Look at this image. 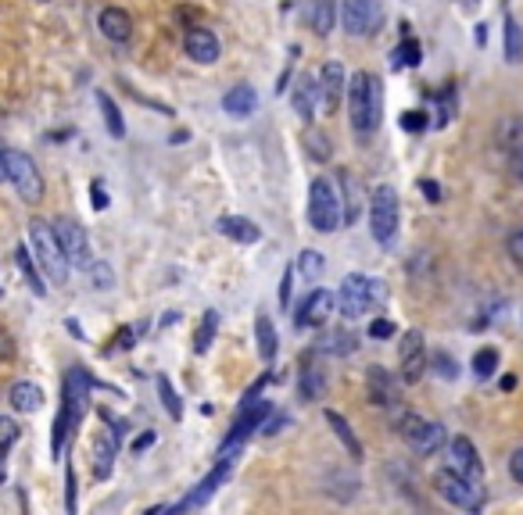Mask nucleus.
Masks as SVG:
<instances>
[{
  "instance_id": "obj_4",
  "label": "nucleus",
  "mask_w": 523,
  "mask_h": 515,
  "mask_svg": "<svg viewBox=\"0 0 523 515\" xmlns=\"http://www.w3.org/2000/svg\"><path fill=\"white\" fill-rule=\"evenodd\" d=\"M269 415H272L269 397L244 401V405H240V419H237V426L229 429V436H226V440H222V447H219V462H229V458L248 444V436L269 423Z\"/></svg>"
},
{
  "instance_id": "obj_24",
  "label": "nucleus",
  "mask_w": 523,
  "mask_h": 515,
  "mask_svg": "<svg viewBox=\"0 0 523 515\" xmlns=\"http://www.w3.org/2000/svg\"><path fill=\"white\" fill-rule=\"evenodd\" d=\"M495 143H498L509 158L523 154V119L520 115H506V119L498 122V129H495Z\"/></svg>"
},
{
  "instance_id": "obj_46",
  "label": "nucleus",
  "mask_w": 523,
  "mask_h": 515,
  "mask_svg": "<svg viewBox=\"0 0 523 515\" xmlns=\"http://www.w3.org/2000/svg\"><path fill=\"white\" fill-rule=\"evenodd\" d=\"M291 287H294V265L283 268V279H280V308H291Z\"/></svg>"
},
{
  "instance_id": "obj_25",
  "label": "nucleus",
  "mask_w": 523,
  "mask_h": 515,
  "mask_svg": "<svg viewBox=\"0 0 523 515\" xmlns=\"http://www.w3.org/2000/svg\"><path fill=\"white\" fill-rule=\"evenodd\" d=\"M115 451H119L115 433H97V440H93V476H97V479H108V476H112V469H115Z\"/></svg>"
},
{
  "instance_id": "obj_22",
  "label": "nucleus",
  "mask_w": 523,
  "mask_h": 515,
  "mask_svg": "<svg viewBox=\"0 0 523 515\" xmlns=\"http://www.w3.org/2000/svg\"><path fill=\"white\" fill-rule=\"evenodd\" d=\"M219 233L233 244H259L262 229L251 222V218H240V215H222L219 218Z\"/></svg>"
},
{
  "instance_id": "obj_44",
  "label": "nucleus",
  "mask_w": 523,
  "mask_h": 515,
  "mask_svg": "<svg viewBox=\"0 0 523 515\" xmlns=\"http://www.w3.org/2000/svg\"><path fill=\"white\" fill-rule=\"evenodd\" d=\"M369 337H373V341H391L394 322L391 319H373V322H369Z\"/></svg>"
},
{
  "instance_id": "obj_17",
  "label": "nucleus",
  "mask_w": 523,
  "mask_h": 515,
  "mask_svg": "<svg viewBox=\"0 0 523 515\" xmlns=\"http://www.w3.org/2000/svg\"><path fill=\"white\" fill-rule=\"evenodd\" d=\"M326 386V373L319 369V351H308L302 358V373H298V394L302 401H319Z\"/></svg>"
},
{
  "instance_id": "obj_19",
  "label": "nucleus",
  "mask_w": 523,
  "mask_h": 515,
  "mask_svg": "<svg viewBox=\"0 0 523 515\" xmlns=\"http://www.w3.org/2000/svg\"><path fill=\"white\" fill-rule=\"evenodd\" d=\"M226 476H229V462H219L216 469L208 472V476H205V479H201V483H197V487L187 494V501H179V505H183L187 512H190V509H201V505H205V501L216 494L219 487L226 483Z\"/></svg>"
},
{
  "instance_id": "obj_51",
  "label": "nucleus",
  "mask_w": 523,
  "mask_h": 515,
  "mask_svg": "<svg viewBox=\"0 0 523 515\" xmlns=\"http://www.w3.org/2000/svg\"><path fill=\"white\" fill-rule=\"evenodd\" d=\"M133 337H136V330H130V326H126V330H119V333H115V343H112L108 351H130Z\"/></svg>"
},
{
  "instance_id": "obj_1",
  "label": "nucleus",
  "mask_w": 523,
  "mask_h": 515,
  "mask_svg": "<svg viewBox=\"0 0 523 515\" xmlns=\"http://www.w3.org/2000/svg\"><path fill=\"white\" fill-rule=\"evenodd\" d=\"M348 111H351V129L358 136H369L380 129L384 119V89L380 79L373 72H355V79L348 83Z\"/></svg>"
},
{
  "instance_id": "obj_3",
  "label": "nucleus",
  "mask_w": 523,
  "mask_h": 515,
  "mask_svg": "<svg viewBox=\"0 0 523 515\" xmlns=\"http://www.w3.org/2000/svg\"><path fill=\"white\" fill-rule=\"evenodd\" d=\"M384 300H388L384 283H377V279H369V276H362V272L345 276V283H341V290H337V308H341V315H348V319H358V315L373 311V308L384 304Z\"/></svg>"
},
{
  "instance_id": "obj_13",
  "label": "nucleus",
  "mask_w": 523,
  "mask_h": 515,
  "mask_svg": "<svg viewBox=\"0 0 523 515\" xmlns=\"http://www.w3.org/2000/svg\"><path fill=\"white\" fill-rule=\"evenodd\" d=\"M334 304H337V298H334L330 290H312V294L298 304V311H294V326H298V330L323 326V322H326V315L334 311Z\"/></svg>"
},
{
  "instance_id": "obj_14",
  "label": "nucleus",
  "mask_w": 523,
  "mask_h": 515,
  "mask_svg": "<svg viewBox=\"0 0 523 515\" xmlns=\"http://www.w3.org/2000/svg\"><path fill=\"white\" fill-rule=\"evenodd\" d=\"M315 83H319V108L330 115V111L341 104V93L348 89V76H345V68H341L337 61H326Z\"/></svg>"
},
{
  "instance_id": "obj_29",
  "label": "nucleus",
  "mask_w": 523,
  "mask_h": 515,
  "mask_svg": "<svg viewBox=\"0 0 523 515\" xmlns=\"http://www.w3.org/2000/svg\"><path fill=\"white\" fill-rule=\"evenodd\" d=\"M18 258V268H22V276H26V283H29V290L37 294V298H44L47 287H44V276H40V268H37V261H33V251H26V244L15 251Z\"/></svg>"
},
{
  "instance_id": "obj_31",
  "label": "nucleus",
  "mask_w": 523,
  "mask_h": 515,
  "mask_svg": "<svg viewBox=\"0 0 523 515\" xmlns=\"http://www.w3.org/2000/svg\"><path fill=\"white\" fill-rule=\"evenodd\" d=\"M97 104H101V111H104V126H108V132H112L115 140H123V136H126V122H123L119 104H115L104 89H97Z\"/></svg>"
},
{
  "instance_id": "obj_41",
  "label": "nucleus",
  "mask_w": 523,
  "mask_h": 515,
  "mask_svg": "<svg viewBox=\"0 0 523 515\" xmlns=\"http://www.w3.org/2000/svg\"><path fill=\"white\" fill-rule=\"evenodd\" d=\"M18 433H22V429H18V423H15L11 415H0V451H7V447L18 440Z\"/></svg>"
},
{
  "instance_id": "obj_55",
  "label": "nucleus",
  "mask_w": 523,
  "mask_h": 515,
  "mask_svg": "<svg viewBox=\"0 0 523 515\" xmlns=\"http://www.w3.org/2000/svg\"><path fill=\"white\" fill-rule=\"evenodd\" d=\"M151 444H155V429H151V433H144V436H136V440H133V451L140 455V451H147Z\"/></svg>"
},
{
  "instance_id": "obj_34",
  "label": "nucleus",
  "mask_w": 523,
  "mask_h": 515,
  "mask_svg": "<svg viewBox=\"0 0 523 515\" xmlns=\"http://www.w3.org/2000/svg\"><path fill=\"white\" fill-rule=\"evenodd\" d=\"M155 386H158V397H162V405H165L169 419H183V401H179V394H176L173 384H169V376H158Z\"/></svg>"
},
{
  "instance_id": "obj_52",
  "label": "nucleus",
  "mask_w": 523,
  "mask_h": 515,
  "mask_svg": "<svg viewBox=\"0 0 523 515\" xmlns=\"http://www.w3.org/2000/svg\"><path fill=\"white\" fill-rule=\"evenodd\" d=\"M15 358V341H11V333L0 326V362H11Z\"/></svg>"
},
{
  "instance_id": "obj_59",
  "label": "nucleus",
  "mask_w": 523,
  "mask_h": 515,
  "mask_svg": "<svg viewBox=\"0 0 523 515\" xmlns=\"http://www.w3.org/2000/svg\"><path fill=\"white\" fill-rule=\"evenodd\" d=\"M40 4H47V0H40Z\"/></svg>"
},
{
  "instance_id": "obj_18",
  "label": "nucleus",
  "mask_w": 523,
  "mask_h": 515,
  "mask_svg": "<svg viewBox=\"0 0 523 515\" xmlns=\"http://www.w3.org/2000/svg\"><path fill=\"white\" fill-rule=\"evenodd\" d=\"M291 108H294V115H298L302 122H312V119H315V111H319V83H315L312 76H298L294 93H291Z\"/></svg>"
},
{
  "instance_id": "obj_37",
  "label": "nucleus",
  "mask_w": 523,
  "mask_h": 515,
  "mask_svg": "<svg viewBox=\"0 0 523 515\" xmlns=\"http://www.w3.org/2000/svg\"><path fill=\"white\" fill-rule=\"evenodd\" d=\"M305 151L315 158V162H326V158H330V136H323V132L308 129V132H305Z\"/></svg>"
},
{
  "instance_id": "obj_33",
  "label": "nucleus",
  "mask_w": 523,
  "mask_h": 515,
  "mask_svg": "<svg viewBox=\"0 0 523 515\" xmlns=\"http://www.w3.org/2000/svg\"><path fill=\"white\" fill-rule=\"evenodd\" d=\"M427 429H431V423H427V419H420V415H401V419H398V433H401V440H409L412 447H420V444H423Z\"/></svg>"
},
{
  "instance_id": "obj_26",
  "label": "nucleus",
  "mask_w": 523,
  "mask_h": 515,
  "mask_svg": "<svg viewBox=\"0 0 523 515\" xmlns=\"http://www.w3.org/2000/svg\"><path fill=\"white\" fill-rule=\"evenodd\" d=\"M334 18H337V0H308V26H312V33L326 37L334 29Z\"/></svg>"
},
{
  "instance_id": "obj_8",
  "label": "nucleus",
  "mask_w": 523,
  "mask_h": 515,
  "mask_svg": "<svg viewBox=\"0 0 523 515\" xmlns=\"http://www.w3.org/2000/svg\"><path fill=\"white\" fill-rule=\"evenodd\" d=\"M369 229L377 244H391L398 236V194L391 186H377L369 197Z\"/></svg>"
},
{
  "instance_id": "obj_54",
  "label": "nucleus",
  "mask_w": 523,
  "mask_h": 515,
  "mask_svg": "<svg viewBox=\"0 0 523 515\" xmlns=\"http://www.w3.org/2000/svg\"><path fill=\"white\" fill-rule=\"evenodd\" d=\"M420 190H423V197H427L431 205H441V186H437L434 179H423V183H420Z\"/></svg>"
},
{
  "instance_id": "obj_15",
  "label": "nucleus",
  "mask_w": 523,
  "mask_h": 515,
  "mask_svg": "<svg viewBox=\"0 0 523 515\" xmlns=\"http://www.w3.org/2000/svg\"><path fill=\"white\" fill-rule=\"evenodd\" d=\"M183 47H187V54H190L197 65H216L219 54H222V43H219V37L212 33V29H205V26L187 29Z\"/></svg>"
},
{
  "instance_id": "obj_10",
  "label": "nucleus",
  "mask_w": 523,
  "mask_h": 515,
  "mask_svg": "<svg viewBox=\"0 0 523 515\" xmlns=\"http://www.w3.org/2000/svg\"><path fill=\"white\" fill-rule=\"evenodd\" d=\"M341 22L348 37H373L384 22L380 0H341Z\"/></svg>"
},
{
  "instance_id": "obj_42",
  "label": "nucleus",
  "mask_w": 523,
  "mask_h": 515,
  "mask_svg": "<svg viewBox=\"0 0 523 515\" xmlns=\"http://www.w3.org/2000/svg\"><path fill=\"white\" fill-rule=\"evenodd\" d=\"M427 122H431V119H427V111H423V108H416V111H405V115H401V129H405V132H423Z\"/></svg>"
},
{
  "instance_id": "obj_2",
  "label": "nucleus",
  "mask_w": 523,
  "mask_h": 515,
  "mask_svg": "<svg viewBox=\"0 0 523 515\" xmlns=\"http://www.w3.org/2000/svg\"><path fill=\"white\" fill-rule=\"evenodd\" d=\"M29 244H33V261L44 268V276L50 283H58V287H65L69 283V261L61 255V247H58V240H54V229L40 222V218H33L29 222Z\"/></svg>"
},
{
  "instance_id": "obj_47",
  "label": "nucleus",
  "mask_w": 523,
  "mask_h": 515,
  "mask_svg": "<svg viewBox=\"0 0 523 515\" xmlns=\"http://www.w3.org/2000/svg\"><path fill=\"white\" fill-rule=\"evenodd\" d=\"M452 111H455V93H452V89H448V93H444V104H441V108H437V126L444 129L448 126V122H452Z\"/></svg>"
},
{
  "instance_id": "obj_30",
  "label": "nucleus",
  "mask_w": 523,
  "mask_h": 515,
  "mask_svg": "<svg viewBox=\"0 0 523 515\" xmlns=\"http://www.w3.org/2000/svg\"><path fill=\"white\" fill-rule=\"evenodd\" d=\"M219 333V311L216 308H208L205 315H201V326L194 330V351L197 354H208V347H212V341H216Z\"/></svg>"
},
{
  "instance_id": "obj_39",
  "label": "nucleus",
  "mask_w": 523,
  "mask_h": 515,
  "mask_svg": "<svg viewBox=\"0 0 523 515\" xmlns=\"http://www.w3.org/2000/svg\"><path fill=\"white\" fill-rule=\"evenodd\" d=\"M90 279H93L97 290H112V287H115V276H112V268H108L104 261H93V265H90Z\"/></svg>"
},
{
  "instance_id": "obj_48",
  "label": "nucleus",
  "mask_w": 523,
  "mask_h": 515,
  "mask_svg": "<svg viewBox=\"0 0 523 515\" xmlns=\"http://www.w3.org/2000/svg\"><path fill=\"white\" fill-rule=\"evenodd\" d=\"M506 251H509V258H513L517 265H523V229L509 233V240H506Z\"/></svg>"
},
{
  "instance_id": "obj_28",
  "label": "nucleus",
  "mask_w": 523,
  "mask_h": 515,
  "mask_svg": "<svg viewBox=\"0 0 523 515\" xmlns=\"http://www.w3.org/2000/svg\"><path fill=\"white\" fill-rule=\"evenodd\" d=\"M326 426L337 433V440L348 447L351 458H362V444H358V436H355V429L348 426V419L341 415V412H326Z\"/></svg>"
},
{
  "instance_id": "obj_21",
  "label": "nucleus",
  "mask_w": 523,
  "mask_h": 515,
  "mask_svg": "<svg viewBox=\"0 0 523 515\" xmlns=\"http://www.w3.org/2000/svg\"><path fill=\"white\" fill-rule=\"evenodd\" d=\"M255 108H259V93H255V86H248V83L233 86V89L222 97V111L233 115V119H248V115H255Z\"/></svg>"
},
{
  "instance_id": "obj_36",
  "label": "nucleus",
  "mask_w": 523,
  "mask_h": 515,
  "mask_svg": "<svg viewBox=\"0 0 523 515\" xmlns=\"http://www.w3.org/2000/svg\"><path fill=\"white\" fill-rule=\"evenodd\" d=\"M420 61H423V58H420V43L416 40H405L401 43V47H398V50H394V68H416V65H420Z\"/></svg>"
},
{
  "instance_id": "obj_35",
  "label": "nucleus",
  "mask_w": 523,
  "mask_h": 515,
  "mask_svg": "<svg viewBox=\"0 0 523 515\" xmlns=\"http://www.w3.org/2000/svg\"><path fill=\"white\" fill-rule=\"evenodd\" d=\"M474 373H477V380H487L498 373V351L495 347H480L474 354Z\"/></svg>"
},
{
  "instance_id": "obj_16",
  "label": "nucleus",
  "mask_w": 523,
  "mask_h": 515,
  "mask_svg": "<svg viewBox=\"0 0 523 515\" xmlns=\"http://www.w3.org/2000/svg\"><path fill=\"white\" fill-rule=\"evenodd\" d=\"M366 394H369V401L380 405V408H394V405L401 401V390L394 384V376L388 369H380V365H369V369H366Z\"/></svg>"
},
{
  "instance_id": "obj_56",
  "label": "nucleus",
  "mask_w": 523,
  "mask_h": 515,
  "mask_svg": "<svg viewBox=\"0 0 523 515\" xmlns=\"http://www.w3.org/2000/svg\"><path fill=\"white\" fill-rule=\"evenodd\" d=\"M4 455H7V451H0V483H4V476H7V469H4Z\"/></svg>"
},
{
  "instance_id": "obj_53",
  "label": "nucleus",
  "mask_w": 523,
  "mask_h": 515,
  "mask_svg": "<svg viewBox=\"0 0 523 515\" xmlns=\"http://www.w3.org/2000/svg\"><path fill=\"white\" fill-rule=\"evenodd\" d=\"M509 476H513L517 483H523V447H517L513 458H509Z\"/></svg>"
},
{
  "instance_id": "obj_12",
  "label": "nucleus",
  "mask_w": 523,
  "mask_h": 515,
  "mask_svg": "<svg viewBox=\"0 0 523 515\" xmlns=\"http://www.w3.org/2000/svg\"><path fill=\"white\" fill-rule=\"evenodd\" d=\"M448 451H452V472H459L470 483H484V462H480L477 447H474L470 436H455Z\"/></svg>"
},
{
  "instance_id": "obj_50",
  "label": "nucleus",
  "mask_w": 523,
  "mask_h": 515,
  "mask_svg": "<svg viewBox=\"0 0 523 515\" xmlns=\"http://www.w3.org/2000/svg\"><path fill=\"white\" fill-rule=\"evenodd\" d=\"M90 197H93V208H97V212H104V208L112 205V201H108V190H104V183H93V186H90Z\"/></svg>"
},
{
  "instance_id": "obj_43",
  "label": "nucleus",
  "mask_w": 523,
  "mask_h": 515,
  "mask_svg": "<svg viewBox=\"0 0 523 515\" xmlns=\"http://www.w3.org/2000/svg\"><path fill=\"white\" fill-rule=\"evenodd\" d=\"M351 337L348 333H326V341H323V351H337V354H348L351 351Z\"/></svg>"
},
{
  "instance_id": "obj_23",
  "label": "nucleus",
  "mask_w": 523,
  "mask_h": 515,
  "mask_svg": "<svg viewBox=\"0 0 523 515\" xmlns=\"http://www.w3.org/2000/svg\"><path fill=\"white\" fill-rule=\"evenodd\" d=\"M7 401H11V408H18V412H40L47 397L33 380H18V384H11V390H7Z\"/></svg>"
},
{
  "instance_id": "obj_58",
  "label": "nucleus",
  "mask_w": 523,
  "mask_h": 515,
  "mask_svg": "<svg viewBox=\"0 0 523 515\" xmlns=\"http://www.w3.org/2000/svg\"><path fill=\"white\" fill-rule=\"evenodd\" d=\"M0 298H4V290H0Z\"/></svg>"
},
{
  "instance_id": "obj_40",
  "label": "nucleus",
  "mask_w": 523,
  "mask_h": 515,
  "mask_svg": "<svg viewBox=\"0 0 523 515\" xmlns=\"http://www.w3.org/2000/svg\"><path fill=\"white\" fill-rule=\"evenodd\" d=\"M441 444H444V426H441V423H431L427 436H423V444H420L416 451H420V455H434Z\"/></svg>"
},
{
  "instance_id": "obj_20",
  "label": "nucleus",
  "mask_w": 523,
  "mask_h": 515,
  "mask_svg": "<svg viewBox=\"0 0 523 515\" xmlns=\"http://www.w3.org/2000/svg\"><path fill=\"white\" fill-rule=\"evenodd\" d=\"M97 26H101V33L112 43H126L133 37V18L130 11H123V7H104L101 18H97Z\"/></svg>"
},
{
  "instance_id": "obj_57",
  "label": "nucleus",
  "mask_w": 523,
  "mask_h": 515,
  "mask_svg": "<svg viewBox=\"0 0 523 515\" xmlns=\"http://www.w3.org/2000/svg\"><path fill=\"white\" fill-rule=\"evenodd\" d=\"M7 179V172H4V151H0V183Z\"/></svg>"
},
{
  "instance_id": "obj_27",
  "label": "nucleus",
  "mask_w": 523,
  "mask_h": 515,
  "mask_svg": "<svg viewBox=\"0 0 523 515\" xmlns=\"http://www.w3.org/2000/svg\"><path fill=\"white\" fill-rule=\"evenodd\" d=\"M255 341H259L262 362H272L276 351H280V337H276V326H272L269 315H259V322H255Z\"/></svg>"
},
{
  "instance_id": "obj_32",
  "label": "nucleus",
  "mask_w": 523,
  "mask_h": 515,
  "mask_svg": "<svg viewBox=\"0 0 523 515\" xmlns=\"http://www.w3.org/2000/svg\"><path fill=\"white\" fill-rule=\"evenodd\" d=\"M506 61L520 65L523 61V29L513 15H506Z\"/></svg>"
},
{
  "instance_id": "obj_45",
  "label": "nucleus",
  "mask_w": 523,
  "mask_h": 515,
  "mask_svg": "<svg viewBox=\"0 0 523 515\" xmlns=\"http://www.w3.org/2000/svg\"><path fill=\"white\" fill-rule=\"evenodd\" d=\"M65 509L69 515H76V469H65Z\"/></svg>"
},
{
  "instance_id": "obj_7",
  "label": "nucleus",
  "mask_w": 523,
  "mask_h": 515,
  "mask_svg": "<svg viewBox=\"0 0 523 515\" xmlns=\"http://www.w3.org/2000/svg\"><path fill=\"white\" fill-rule=\"evenodd\" d=\"M4 172H7V179H11V186L18 190L22 201L37 205V201L44 197V179H40L37 162H33L29 154H22V151H4Z\"/></svg>"
},
{
  "instance_id": "obj_49",
  "label": "nucleus",
  "mask_w": 523,
  "mask_h": 515,
  "mask_svg": "<svg viewBox=\"0 0 523 515\" xmlns=\"http://www.w3.org/2000/svg\"><path fill=\"white\" fill-rule=\"evenodd\" d=\"M434 369H437V376H444V380H455V376H459V369H455V362H452L448 354H437Z\"/></svg>"
},
{
  "instance_id": "obj_38",
  "label": "nucleus",
  "mask_w": 523,
  "mask_h": 515,
  "mask_svg": "<svg viewBox=\"0 0 523 515\" xmlns=\"http://www.w3.org/2000/svg\"><path fill=\"white\" fill-rule=\"evenodd\" d=\"M298 272H302L305 279H315V276L323 272V255H319V251H312V247L302 251V258H298Z\"/></svg>"
},
{
  "instance_id": "obj_5",
  "label": "nucleus",
  "mask_w": 523,
  "mask_h": 515,
  "mask_svg": "<svg viewBox=\"0 0 523 515\" xmlns=\"http://www.w3.org/2000/svg\"><path fill=\"white\" fill-rule=\"evenodd\" d=\"M308 222H312L315 233H337L341 229V197H337L334 183L312 179V186H308Z\"/></svg>"
},
{
  "instance_id": "obj_6",
  "label": "nucleus",
  "mask_w": 523,
  "mask_h": 515,
  "mask_svg": "<svg viewBox=\"0 0 523 515\" xmlns=\"http://www.w3.org/2000/svg\"><path fill=\"white\" fill-rule=\"evenodd\" d=\"M434 487L448 505H455V509H463V512H470V515L484 512V483H470V479H463L459 472L441 469Z\"/></svg>"
},
{
  "instance_id": "obj_11",
  "label": "nucleus",
  "mask_w": 523,
  "mask_h": 515,
  "mask_svg": "<svg viewBox=\"0 0 523 515\" xmlns=\"http://www.w3.org/2000/svg\"><path fill=\"white\" fill-rule=\"evenodd\" d=\"M427 373V347H423V333L412 330L401 341V380L405 384H420Z\"/></svg>"
},
{
  "instance_id": "obj_9",
  "label": "nucleus",
  "mask_w": 523,
  "mask_h": 515,
  "mask_svg": "<svg viewBox=\"0 0 523 515\" xmlns=\"http://www.w3.org/2000/svg\"><path fill=\"white\" fill-rule=\"evenodd\" d=\"M50 229H54V240H58L61 255H65V261H69L72 268H90V265H93L90 240H87V233H83V226H80V222H72V218H58Z\"/></svg>"
}]
</instances>
